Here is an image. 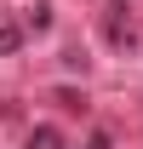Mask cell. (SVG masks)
Segmentation results:
<instances>
[{
  "label": "cell",
  "instance_id": "cell-1",
  "mask_svg": "<svg viewBox=\"0 0 143 149\" xmlns=\"http://www.w3.org/2000/svg\"><path fill=\"white\" fill-rule=\"evenodd\" d=\"M23 29H29V35H46V29H52V6H29V12H23Z\"/></svg>",
  "mask_w": 143,
  "mask_h": 149
},
{
  "label": "cell",
  "instance_id": "cell-2",
  "mask_svg": "<svg viewBox=\"0 0 143 149\" xmlns=\"http://www.w3.org/2000/svg\"><path fill=\"white\" fill-rule=\"evenodd\" d=\"M23 35H29V29H17V23H0V57H12L23 46Z\"/></svg>",
  "mask_w": 143,
  "mask_h": 149
},
{
  "label": "cell",
  "instance_id": "cell-3",
  "mask_svg": "<svg viewBox=\"0 0 143 149\" xmlns=\"http://www.w3.org/2000/svg\"><path fill=\"white\" fill-rule=\"evenodd\" d=\"M29 149H63V138H57L52 126H35V138H29Z\"/></svg>",
  "mask_w": 143,
  "mask_h": 149
},
{
  "label": "cell",
  "instance_id": "cell-4",
  "mask_svg": "<svg viewBox=\"0 0 143 149\" xmlns=\"http://www.w3.org/2000/svg\"><path fill=\"white\" fill-rule=\"evenodd\" d=\"M57 109H69V115H86V97H80V92H69V86H63V92H57Z\"/></svg>",
  "mask_w": 143,
  "mask_h": 149
}]
</instances>
